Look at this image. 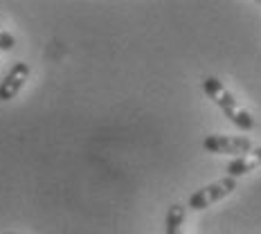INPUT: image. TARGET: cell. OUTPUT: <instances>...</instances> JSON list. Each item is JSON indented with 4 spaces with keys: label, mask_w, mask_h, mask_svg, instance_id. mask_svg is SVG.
<instances>
[{
    "label": "cell",
    "mask_w": 261,
    "mask_h": 234,
    "mask_svg": "<svg viewBox=\"0 0 261 234\" xmlns=\"http://www.w3.org/2000/svg\"><path fill=\"white\" fill-rule=\"evenodd\" d=\"M203 90H205V95H207L210 99L214 101V104L219 106L223 113H225V117L230 119L237 128H241V131H252L254 128L252 115H250L246 108L239 106V101L232 97V92L227 90L216 77H207V79H205L203 81Z\"/></svg>",
    "instance_id": "cell-1"
},
{
    "label": "cell",
    "mask_w": 261,
    "mask_h": 234,
    "mask_svg": "<svg viewBox=\"0 0 261 234\" xmlns=\"http://www.w3.org/2000/svg\"><path fill=\"white\" fill-rule=\"evenodd\" d=\"M203 149L210 151V153L239 158V155H246L248 151H252L254 146L243 135H207L203 140Z\"/></svg>",
    "instance_id": "cell-2"
},
{
    "label": "cell",
    "mask_w": 261,
    "mask_h": 234,
    "mask_svg": "<svg viewBox=\"0 0 261 234\" xmlns=\"http://www.w3.org/2000/svg\"><path fill=\"white\" fill-rule=\"evenodd\" d=\"M234 189H237V180H234V178H221V180H216V183L207 185V187L194 192L192 196H189V203L187 205L192 210H205V207H210L212 203H216V200L230 196Z\"/></svg>",
    "instance_id": "cell-3"
},
{
    "label": "cell",
    "mask_w": 261,
    "mask_h": 234,
    "mask_svg": "<svg viewBox=\"0 0 261 234\" xmlns=\"http://www.w3.org/2000/svg\"><path fill=\"white\" fill-rule=\"evenodd\" d=\"M27 77H30V65L25 61H18L12 65V70L7 72V77L0 81V101H9L14 99L20 92V88L25 86Z\"/></svg>",
    "instance_id": "cell-4"
},
{
    "label": "cell",
    "mask_w": 261,
    "mask_h": 234,
    "mask_svg": "<svg viewBox=\"0 0 261 234\" xmlns=\"http://www.w3.org/2000/svg\"><path fill=\"white\" fill-rule=\"evenodd\" d=\"M257 167H261V146L257 149L248 151L246 155H239L234 160L227 165V178H239V176H246L248 171H254Z\"/></svg>",
    "instance_id": "cell-5"
},
{
    "label": "cell",
    "mask_w": 261,
    "mask_h": 234,
    "mask_svg": "<svg viewBox=\"0 0 261 234\" xmlns=\"http://www.w3.org/2000/svg\"><path fill=\"white\" fill-rule=\"evenodd\" d=\"M182 223H185V207L180 203H173L167 210V234H182Z\"/></svg>",
    "instance_id": "cell-6"
},
{
    "label": "cell",
    "mask_w": 261,
    "mask_h": 234,
    "mask_svg": "<svg viewBox=\"0 0 261 234\" xmlns=\"http://www.w3.org/2000/svg\"><path fill=\"white\" fill-rule=\"evenodd\" d=\"M16 45V39L12 34H9V32H5V30H0V50H12V47Z\"/></svg>",
    "instance_id": "cell-7"
},
{
    "label": "cell",
    "mask_w": 261,
    "mask_h": 234,
    "mask_svg": "<svg viewBox=\"0 0 261 234\" xmlns=\"http://www.w3.org/2000/svg\"><path fill=\"white\" fill-rule=\"evenodd\" d=\"M5 234H14V232H5Z\"/></svg>",
    "instance_id": "cell-8"
},
{
    "label": "cell",
    "mask_w": 261,
    "mask_h": 234,
    "mask_svg": "<svg viewBox=\"0 0 261 234\" xmlns=\"http://www.w3.org/2000/svg\"><path fill=\"white\" fill-rule=\"evenodd\" d=\"M0 30H3V27H0Z\"/></svg>",
    "instance_id": "cell-9"
}]
</instances>
